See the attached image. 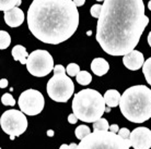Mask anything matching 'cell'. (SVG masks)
Wrapping results in <instances>:
<instances>
[{"instance_id":"cell-1","label":"cell","mask_w":151,"mask_h":149,"mask_svg":"<svg viewBox=\"0 0 151 149\" xmlns=\"http://www.w3.org/2000/svg\"><path fill=\"white\" fill-rule=\"evenodd\" d=\"M148 23L144 0H104L96 41L107 55L125 56L138 45Z\"/></svg>"},{"instance_id":"cell-2","label":"cell","mask_w":151,"mask_h":149,"mask_svg":"<svg viewBox=\"0 0 151 149\" xmlns=\"http://www.w3.org/2000/svg\"><path fill=\"white\" fill-rule=\"evenodd\" d=\"M77 8L73 0H33L27 10L29 30L44 44H61L78 28Z\"/></svg>"},{"instance_id":"cell-3","label":"cell","mask_w":151,"mask_h":149,"mask_svg":"<svg viewBox=\"0 0 151 149\" xmlns=\"http://www.w3.org/2000/svg\"><path fill=\"white\" fill-rule=\"evenodd\" d=\"M119 108L123 116L132 123H144L151 118V89L135 85L122 95Z\"/></svg>"},{"instance_id":"cell-4","label":"cell","mask_w":151,"mask_h":149,"mask_svg":"<svg viewBox=\"0 0 151 149\" xmlns=\"http://www.w3.org/2000/svg\"><path fill=\"white\" fill-rule=\"evenodd\" d=\"M72 111L82 122L94 123L105 113V100L98 90L86 88L73 96Z\"/></svg>"},{"instance_id":"cell-5","label":"cell","mask_w":151,"mask_h":149,"mask_svg":"<svg viewBox=\"0 0 151 149\" xmlns=\"http://www.w3.org/2000/svg\"><path fill=\"white\" fill-rule=\"evenodd\" d=\"M54 76L49 78L46 85V90L50 99L56 102H67L75 92V84L72 82L67 71L61 64L54 67Z\"/></svg>"},{"instance_id":"cell-6","label":"cell","mask_w":151,"mask_h":149,"mask_svg":"<svg viewBox=\"0 0 151 149\" xmlns=\"http://www.w3.org/2000/svg\"><path fill=\"white\" fill-rule=\"evenodd\" d=\"M125 139L111 131H94L80 140L77 149H129Z\"/></svg>"},{"instance_id":"cell-7","label":"cell","mask_w":151,"mask_h":149,"mask_svg":"<svg viewBox=\"0 0 151 149\" xmlns=\"http://www.w3.org/2000/svg\"><path fill=\"white\" fill-rule=\"evenodd\" d=\"M25 65L30 74L36 77H44L48 75L55 67L52 55L47 50L43 49H37L31 52Z\"/></svg>"},{"instance_id":"cell-8","label":"cell","mask_w":151,"mask_h":149,"mask_svg":"<svg viewBox=\"0 0 151 149\" xmlns=\"http://www.w3.org/2000/svg\"><path fill=\"white\" fill-rule=\"evenodd\" d=\"M0 125L6 134L18 137L27 128V120L25 113L15 109L7 110L0 118Z\"/></svg>"},{"instance_id":"cell-9","label":"cell","mask_w":151,"mask_h":149,"mask_svg":"<svg viewBox=\"0 0 151 149\" xmlns=\"http://www.w3.org/2000/svg\"><path fill=\"white\" fill-rule=\"evenodd\" d=\"M18 104L21 111L27 116H37L43 111L45 100L38 90L27 89L20 95Z\"/></svg>"},{"instance_id":"cell-10","label":"cell","mask_w":151,"mask_h":149,"mask_svg":"<svg viewBox=\"0 0 151 149\" xmlns=\"http://www.w3.org/2000/svg\"><path fill=\"white\" fill-rule=\"evenodd\" d=\"M130 146L134 149H150L151 148V130L148 127L139 126L130 133Z\"/></svg>"},{"instance_id":"cell-11","label":"cell","mask_w":151,"mask_h":149,"mask_svg":"<svg viewBox=\"0 0 151 149\" xmlns=\"http://www.w3.org/2000/svg\"><path fill=\"white\" fill-rule=\"evenodd\" d=\"M123 63L130 71H137L145 63L144 55H142V52L134 49L129 53L123 56Z\"/></svg>"},{"instance_id":"cell-12","label":"cell","mask_w":151,"mask_h":149,"mask_svg":"<svg viewBox=\"0 0 151 149\" xmlns=\"http://www.w3.org/2000/svg\"><path fill=\"white\" fill-rule=\"evenodd\" d=\"M4 22L10 27L21 26L24 22V12L19 7H14L9 11L4 12Z\"/></svg>"},{"instance_id":"cell-13","label":"cell","mask_w":151,"mask_h":149,"mask_svg":"<svg viewBox=\"0 0 151 149\" xmlns=\"http://www.w3.org/2000/svg\"><path fill=\"white\" fill-rule=\"evenodd\" d=\"M91 70L96 76H103L110 70V64L104 58H95L91 62Z\"/></svg>"},{"instance_id":"cell-14","label":"cell","mask_w":151,"mask_h":149,"mask_svg":"<svg viewBox=\"0 0 151 149\" xmlns=\"http://www.w3.org/2000/svg\"><path fill=\"white\" fill-rule=\"evenodd\" d=\"M103 97H104L106 106H107V107H111V108H114V107L119 106L122 95L119 94V92L116 89H109L104 94Z\"/></svg>"},{"instance_id":"cell-15","label":"cell","mask_w":151,"mask_h":149,"mask_svg":"<svg viewBox=\"0 0 151 149\" xmlns=\"http://www.w3.org/2000/svg\"><path fill=\"white\" fill-rule=\"evenodd\" d=\"M11 55L13 57V59L15 61H19L21 62V64H27V58H29V53H27L25 47L22 45H17L12 48Z\"/></svg>"},{"instance_id":"cell-16","label":"cell","mask_w":151,"mask_h":149,"mask_svg":"<svg viewBox=\"0 0 151 149\" xmlns=\"http://www.w3.org/2000/svg\"><path fill=\"white\" fill-rule=\"evenodd\" d=\"M22 0H0V10L1 11H9L14 7H19Z\"/></svg>"},{"instance_id":"cell-17","label":"cell","mask_w":151,"mask_h":149,"mask_svg":"<svg viewBox=\"0 0 151 149\" xmlns=\"http://www.w3.org/2000/svg\"><path fill=\"white\" fill-rule=\"evenodd\" d=\"M76 79H77V82L79 83L80 85L87 86L92 81V76H91V74L88 71H80L78 73V75L76 76Z\"/></svg>"},{"instance_id":"cell-18","label":"cell","mask_w":151,"mask_h":149,"mask_svg":"<svg viewBox=\"0 0 151 149\" xmlns=\"http://www.w3.org/2000/svg\"><path fill=\"white\" fill-rule=\"evenodd\" d=\"M11 44V37L8 32L6 31H0V49L4 50L7 49Z\"/></svg>"},{"instance_id":"cell-19","label":"cell","mask_w":151,"mask_h":149,"mask_svg":"<svg viewBox=\"0 0 151 149\" xmlns=\"http://www.w3.org/2000/svg\"><path fill=\"white\" fill-rule=\"evenodd\" d=\"M75 134H76V137L78 138V139L82 140L83 138H86L88 135L91 134L90 127L88 126V125H79V126L76 128Z\"/></svg>"},{"instance_id":"cell-20","label":"cell","mask_w":151,"mask_h":149,"mask_svg":"<svg viewBox=\"0 0 151 149\" xmlns=\"http://www.w3.org/2000/svg\"><path fill=\"white\" fill-rule=\"evenodd\" d=\"M142 72H144L147 83L151 86V57L145 61L144 65H142Z\"/></svg>"},{"instance_id":"cell-21","label":"cell","mask_w":151,"mask_h":149,"mask_svg":"<svg viewBox=\"0 0 151 149\" xmlns=\"http://www.w3.org/2000/svg\"><path fill=\"white\" fill-rule=\"evenodd\" d=\"M93 130L94 131H109L110 130V125L107 120L104 118H101L100 120H98L96 122L93 123Z\"/></svg>"},{"instance_id":"cell-22","label":"cell","mask_w":151,"mask_h":149,"mask_svg":"<svg viewBox=\"0 0 151 149\" xmlns=\"http://www.w3.org/2000/svg\"><path fill=\"white\" fill-rule=\"evenodd\" d=\"M66 71H67V74L69 76L73 77V76H77L80 72V67L77 63H69L66 67Z\"/></svg>"},{"instance_id":"cell-23","label":"cell","mask_w":151,"mask_h":149,"mask_svg":"<svg viewBox=\"0 0 151 149\" xmlns=\"http://www.w3.org/2000/svg\"><path fill=\"white\" fill-rule=\"evenodd\" d=\"M130 133H132V132H130L128 128H126V127H123V128H121V130L118 131V133H117V134L119 135L123 139H125V142L127 143V145H128L129 147H132V146H130V140H129Z\"/></svg>"},{"instance_id":"cell-24","label":"cell","mask_w":151,"mask_h":149,"mask_svg":"<svg viewBox=\"0 0 151 149\" xmlns=\"http://www.w3.org/2000/svg\"><path fill=\"white\" fill-rule=\"evenodd\" d=\"M1 102H2V104H4V106H12V107L15 104L14 98H13V96H11L9 93L2 95V97H1Z\"/></svg>"},{"instance_id":"cell-25","label":"cell","mask_w":151,"mask_h":149,"mask_svg":"<svg viewBox=\"0 0 151 149\" xmlns=\"http://www.w3.org/2000/svg\"><path fill=\"white\" fill-rule=\"evenodd\" d=\"M101 11H102V6H101V4H93L90 9L91 15H92L93 18H95V19H99V18H100Z\"/></svg>"},{"instance_id":"cell-26","label":"cell","mask_w":151,"mask_h":149,"mask_svg":"<svg viewBox=\"0 0 151 149\" xmlns=\"http://www.w3.org/2000/svg\"><path fill=\"white\" fill-rule=\"evenodd\" d=\"M78 148V145L76 144V143H71L70 145H66V144H63L60 145L59 149H77Z\"/></svg>"},{"instance_id":"cell-27","label":"cell","mask_w":151,"mask_h":149,"mask_svg":"<svg viewBox=\"0 0 151 149\" xmlns=\"http://www.w3.org/2000/svg\"><path fill=\"white\" fill-rule=\"evenodd\" d=\"M78 116H76L75 113H71V114H69L68 116V122L70 124H76L77 122H78Z\"/></svg>"},{"instance_id":"cell-28","label":"cell","mask_w":151,"mask_h":149,"mask_svg":"<svg viewBox=\"0 0 151 149\" xmlns=\"http://www.w3.org/2000/svg\"><path fill=\"white\" fill-rule=\"evenodd\" d=\"M8 84H9V82H8L7 78H1L0 79V88H6V87H8Z\"/></svg>"},{"instance_id":"cell-29","label":"cell","mask_w":151,"mask_h":149,"mask_svg":"<svg viewBox=\"0 0 151 149\" xmlns=\"http://www.w3.org/2000/svg\"><path fill=\"white\" fill-rule=\"evenodd\" d=\"M121 130L119 127H118V125L117 124H112V125H110V130L109 131H111V132H113V133H118V131Z\"/></svg>"},{"instance_id":"cell-30","label":"cell","mask_w":151,"mask_h":149,"mask_svg":"<svg viewBox=\"0 0 151 149\" xmlns=\"http://www.w3.org/2000/svg\"><path fill=\"white\" fill-rule=\"evenodd\" d=\"M73 2L77 7H82L83 4H86V0H73Z\"/></svg>"},{"instance_id":"cell-31","label":"cell","mask_w":151,"mask_h":149,"mask_svg":"<svg viewBox=\"0 0 151 149\" xmlns=\"http://www.w3.org/2000/svg\"><path fill=\"white\" fill-rule=\"evenodd\" d=\"M46 134H47V136H49V137H53V136H54V131L53 130H48L47 132H46Z\"/></svg>"},{"instance_id":"cell-32","label":"cell","mask_w":151,"mask_h":149,"mask_svg":"<svg viewBox=\"0 0 151 149\" xmlns=\"http://www.w3.org/2000/svg\"><path fill=\"white\" fill-rule=\"evenodd\" d=\"M148 44H149V46L151 47V32L149 33V35H148Z\"/></svg>"},{"instance_id":"cell-33","label":"cell","mask_w":151,"mask_h":149,"mask_svg":"<svg viewBox=\"0 0 151 149\" xmlns=\"http://www.w3.org/2000/svg\"><path fill=\"white\" fill-rule=\"evenodd\" d=\"M110 111H111V107H106V108H105V112H106V113H109Z\"/></svg>"},{"instance_id":"cell-34","label":"cell","mask_w":151,"mask_h":149,"mask_svg":"<svg viewBox=\"0 0 151 149\" xmlns=\"http://www.w3.org/2000/svg\"><path fill=\"white\" fill-rule=\"evenodd\" d=\"M148 9H149V10L151 11V0L149 1V2H148Z\"/></svg>"},{"instance_id":"cell-35","label":"cell","mask_w":151,"mask_h":149,"mask_svg":"<svg viewBox=\"0 0 151 149\" xmlns=\"http://www.w3.org/2000/svg\"><path fill=\"white\" fill-rule=\"evenodd\" d=\"M87 35H88V36H91V35H92V32H91V31H88Z\"/></svg>"},{"instance_id":"cell-36","label":"cell","mask_w":151,"mask_h":149,"mask_svg":"<svg viewBox=\"0 0 151 149\" xmlns=\"http://www.w3.org/2000/svg\"><path fill=\"white\" fill-rule=\"evenodd\" d=\"M14 138H15V136H10V139H11V140H14Z\"/></svg>"},{"instance_id":"cell-37","label":"cell","mask_w":151,"mask_h":149,"mask_svg":"<svg viewBox=\"0 0 151 149\" xmlns=\"http://www.w3.org/2000/svg\"><path fill=\"white\" fill-rule=\"evenodd\" d=\"M96 1H99V2H101V1H104V0H96Z\"/></svg>"}]
</instances>
